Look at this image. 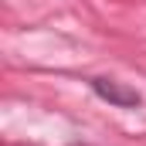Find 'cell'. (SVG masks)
Wrapping results in <instances>:
<instances>
[{
	"label": "cell",
	"mask_w": 146,
	"mask_h": 146,
	"mask_svg": "<svg viewBox=\"0 0 146 146\" xmlns=\"http://www.w3.org/2000/svg\"><path fill=\"white\" fill-rule=\"evenodd\" d=\"M92 88L112 102V106H122V109H133V106H139L143 102V95L136 92V88H129V85H122V82H112V78H95L92 82Z\"/></svg>",
	"instance_id": "obj_1"
}]
</instances>
